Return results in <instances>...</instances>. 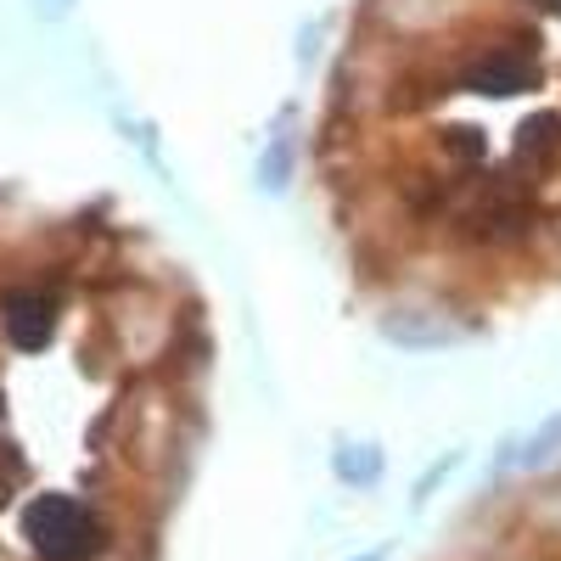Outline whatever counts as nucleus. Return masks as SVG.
<instances>
[{
    "label": "nucleus",
    "mask_w": 561,
    "mask_h": 561,
    "mask_svg": "<svg viewBox=\"0 0 561 561\" xmlns=\"http://www.w3.org/2000/svg\"><path fill=\"white\" fill-rule=\"evenodd\" d=\"M332 466H337L343 483H377V478H382V455L370 449V444H343Z\"/></svg>",
    "instance_id": "nucleus-6"
},
{
    "label": "nucleus",
    "mask_w": 561,
    "mask_h": 561,
    "mask_svg": "<svg viewBox=\"0 0 561 561\" xmlns=\"http://www.w3.org/2000/svg\"><path fill=\"white\" fill-rule=\"evenodd\" d=\"M438 152L449 163H460V174L466 169H483L489 163V135L478 124H449V129H438Z\"/></svg>",
    "instance_id": "nucleus-5"
},
{
    "label": "nucleus",
    "mask_w": 561,
    "mask_h": 561,
    "mask_svg": "<svg viewBox=\"0 0 561 561\" xmlns=\"http://www.w3.org/2000/svg\"><path fill=\"white\" fill-rule=\"evenodd\" d=\"M550 163H561V118L556 113H534L511 135V169L523 180L528 174H550Z\"/></svg>",
    "instance_id": "nucleus-3"
},
{
    "label": "nucleus",
    "mask_w": 561,
    "mask_h": 561,
    "mask_svg": "<svg viewBox=\"0 0 561 561\" xmlns=\"http://www.w3.org/2000/svg\"><path fill=\"white\" fill-rule=\"evenodd\" d=\"M556 449H561V415H556V421H545V427L528 438V449H523V466H545Z\"/></svg>",
    "instance_id": "nucleus-7"
},
{
    "label": "nucleus",
    "mask_w": 561,
    "mask_h": 561,
    "mask_svg": "<svg viewBox=\"0 0 561 561\" xmlns=\"http://www.w3.org/2000/svg\"><path fill=\"white\" fill-rule=\"evenodd\" d=\"M545 62L534 51V34L517 39H494L478 45L472 57H460L449 73V90H466V96H523V90H539Z\"/></svg>",
    "instance_id": "nucleus-2"
},
{
    "label": "nucleus",
    "mask_w": 561,
    "mask_h": 561,
    "mask_svg": "<svg viewBox=\"0 0 561 561\" xmlns=\"http://www.w3.org/2000/svg\"><path fill=\"white\" fill-rule=\"evenodd\" d=\"M534 7H545V12H561V0H534Z\"/></svg>",
    "instance_id": "nucleus-8"
},
{
    "label": "nucleus",
    "mask_w": 561,
    "mask_h": 561,
    "mask_svg": "<svg viewBox=\"0 0 561 561\" xmlns=\"http://www.w3.org/2000/svg\"><path fill=\"white\" fill-rule=\"evenodd\" d=\"M18 539L39 561H96L107 545V528L96 517V505L84 494H34L18 511Z\"/></svg>",
    "instance_id": "nucleus-1"
},
{
    "label": "nucleus",
    "mask_w": 561,
    "mask_h": 561,
    "mask_svg": "<svg viewBox=\"0 0 561 561\" xmlns=\"http://www.w3.org/2000/svg\"><path fill=\"white\" fill-rule=\"evenodd\" d=\"M438 309L415 304V309H388L382 314V337L399 343V348H449L460 343V325L455 320H433Z\"/></svg>",
    "instance_id": "nucleus-4"
}]
</instances>
